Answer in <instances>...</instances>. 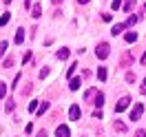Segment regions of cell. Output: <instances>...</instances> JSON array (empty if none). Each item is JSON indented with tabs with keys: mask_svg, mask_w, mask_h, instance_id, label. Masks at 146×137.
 I'll return each mask as SVG.
<instances>
[{
	"mask_svg": "<svg viewBox=\"0 0 146 137\" xmlns=\"http://www.w3.org/2000/svg\"><path fill=\"white\" fill-rule=\"evenodd\" d=\"M69 117H71L73 122H78V119H80V106H78V104H73L71 109H69Z\"/></svg>",
	"mask_w": 146,
	"mask_h": 137,
	"instance_id": "4",
	"label": "cell"
},
{
	"mask_svg": "<svg viewBox=\"0 0 146 137\" xmlns=\"http://www.w3.org/2000/svg\"><path fill=\"white\" fill-rule=\"evenodd\" d=\"M111 7H113L115 11H117V9H122V0H113V5H111Z\"/></svg>",
	"mask_w": 146,
	"mask_h": 137,
	"instance_id": "21",
	"label": "cell"
},
{
	"mask_svg": "<svg viewBox=\"0 0 146 137\" xmlns=\"http://www.w3.org/2000/svg\"><path fill=\"white\" fill-rule=\"evenodd\" d=\"M142 64H144V66H146V53L142 55Z\"/></svg>",
	"mask_w": 146,
	"mask_h": 137,
	"instance_id": "31",
	"label": "cell"
},
{
	"mask_svg": "<svg viewBox=\"0 0 146 137\" xmlns=\"http://www.w3.org/2000/svg\"><path fill=\"white\" fill-rule=\"evenodd\" d=\"M128 104H131V97H122V100L115 104V113H122V111L128 109Z\"/></svg>",
	"mask_w": 146,
	"mask_h": 137,
	"instance_id": "3",
	"label": "cell"
},
{
	"mask_svg": "<svg viewBox=\"0 0 146 137\" xmlns=\"http://www.w3.org/2000/svg\"><path fill=\"white\" fill-rule=\"evenodd\" d=\"M75 66H78V64H71V66H69V71H66V77H71V75H73V71H75Z\"/></svg>",
	"mask_w": 146,
	"mask_h": 137,
	"instance_id": "23",
	"label": "cell"
},
{
	"mask_svg": "<svg viewBox=\"0 0 146 137\" xmlns=\"http://www.w3.org/2000/svg\"><path fill=\"white\" fill-rule=\"evenodd\" d=\"M5 109H7V111H9V113H11V111L16 109V104H13V102H9V104H7V106H5Z\"/></svg>",
	"mask_w": 146,
	"mask_h": 137,
	"instance_id": "27",
	"label": "cell"
},
{
	"mask_svg": "<svg viewBox=\"0 0 146 137\" xmlns=\"http://www.w3.org/2000/svg\"><path fill=\"white\" fill-rule=\"evenodd\" d=\"M53 2H55V5H60V2H62V0H53Z\"/></svg>",
	"mask_w": 146,
	"mask_h": 137,
	"instance_id": "33",
	"label": "cell"
},
{
	"mask_svg": "<svg viewBox=\"0 0 146 137\" xmlns=\"http://www.w3.org/2000/svg\"><path fill=\"white\" fill-rule=\"evenodd\" d=\"M115 130H117V133H124V130H126V126H124L122 122H115Z\"/></svg>",
	"mask_w": 146,
	"mask_h": 137,
	"instance_id": "19",
	"label": "cell"
},
{
	"mask_svg": "<svg viewBox=\"0 0 146 137\" xmlns=\"http://www.w3.org/2000/svg\"><path fill=\"white\" fill-rule=\"evenodd\" d=\"M80 84H82V80H80V77H73L71 84H69V89H71V91H78V89H80Z\"/></svg>",
	"mask_w": 146,
	"mask_h": 137,
	"instance_id": "7",
	"label": "cell"
},
{
	"mask_svg": "<svg viewBox=\"0 0 146 137\" xmlns=\"http://www.w3.org/2000/svg\"><path fill=\"white\" fill-rule=\"evenodd\" d=\"M25 42V29H18L16 31V44H22Z\"/></svg>",
	"mask_w": 146,
	"mask_h": 137,
	"instance_id": "8",
	"label": "cell"
},
{
	"mask_svg": "<svg viewBox=\"0 0 146 137\" xmlns=\"http://www.w3.org/2000/svg\"><path fill=\"white\" fill-rule=\"evenodd\" d=\"M98 77H100L102 82L106 80V69H104V66H100V69H98Z\"/></svg>",
	"mask_w": 146,
	"mask_h": 137,
	"instance_id": "16",
	"label": "cell"
},
{
	"mask_svg": "<svg viewBox=\"0 0 146 137\" xmlns=\"http://www.w3.org/2000/svg\"><path fill=\"white\" fill-rule=\"evenodd\" d=\"M95 104H98V106H100V109H102V104H104V95H102L100 91L95 93Z\"/></svg>",
	"mask_w": 146,
	"mask_h": 137,
	"instance_id": "13",
	"label": "cell"
},
{
	"mask_svg": "<svg viewBox=\"0 0 146 137\" xmlns=\"http://www.w3.org/2000/svg\"><path fill=\"white\" fill-rule=\"evenodd\" d=\"M139 93H146V77H144V84L139 86Z\"/></svg>",
	"mask_w": 146,
	"mask_h": 137,
	"instance_id": "29",
	"label": "cell"
},
{
	"mask_svg": "<svg viewBox=\"0 0 146 137\" xmlns=\"http://www.w3.org/2000/svg\"><path fill=\"white\" fill-rule=\"evenodd\" d=\"M95 93H98V89H89V91H86V95H84V100H91V97H95Z\"/></svg>",
	"mask_w": 146,
	"mask_h": 137,
	"instance_id": "17",
	"label": "cell"
},
{
	"mask_svg": "<svg viewBox=\"0 0 146 137\" xmlns=\"http://www.w3.org/2000/svg\"><path fill=\"white\" fill-rule=\"evenodd\" d=\"M46 111H49V102H40V106H38V115H44Z\"/></svg>",
	"mask_w": 146,
	"mask_h": 137,
	"instance_id": "9",
	"label": "cell"
},
{
	"mask_svg": "<svg viewBox=\"0 0 146 137\" xmlns=\"http://www.w3.org/2000/svg\"><path fill=\"white\" fill-rule=\"evenodd\" d=\"M9 18H11V13H2V16H0V27H5V24L9 22Z\"/></svg>",
	"mask_w": 146,
	"mask_h": 137,
	"instance_id": "14",
	"label": "cell"
},
{
	"mask_svg": "<svg viewBox=\"0 0 146 137\" xmlns=\"http://www.w3.org/2000/svg\"><path fill=\"white\" fill-rule=\"evenodd\" d=\"M7 46H9V44H7V42H0V58L5 55V51H7Z\"/></svg>",
	"mask_w": 146,
	"mask_h": 137,
	"instance_id": "22",
	"label": "cell"
},
{
	"mask_svg": "<svg viewBox=\"0 0 146 137\" xmlns=\"http://www.w3.org/2000/svg\"><path fill=\"white\" fill-rule=\"evenodd\" d=\"M38 137H46V130H40V133H38Z\"/></svg>",
	"mask_w": 146,
	"mask_h": 137,
	"instance_id": "30",
	"label": "cell"
},
{
	"mask_svg": "<svg viewBox=\"0 0 146 137\" xmlns=\"http://www.w3.org/2000/svg\"><path fill=\"white\" fill-rule=\"evenodd\" d=\"M135 22H137V16H131V18H128L124 24H126V27H131V24H135Z\"/></svg>",
	"mask_w": 146,
	"mask_h": 137,
	"instance_id": "20",
	"label": "cell"
},
{
	"mask_svg": "<svg viewBox=\"0 0 146 137\" xmlns=\"http://www.w3.org/2000/svg\"><path fill=\"white\" fill-rule=\"evenodd\" d=\"M55 135L58 137H71V130H69V126H58L55 128Z\"/></svg>",
	"mask_w": 146,
	"mask_h": 137,
	"instance_id": "5",
	"label": "cell"
},
{
	"mask_svg": "<svg viewBox=\"0 0 146 137\" xmlns=\"http://www.w3.org/2000/svg\"><path fill=\"white\" fill-rule=\"evenodd\" d=\"M38 109V102L33 100V102H29V111H36Z\"/></svg>",
	"mask_w": 146,
	"mask_h": 137,
	"instance_id": "26",
	"label": "cell"
},
{
	"mask_svg": "<svg viewBox=\"0 0 146 137\" xmlns=\"http://www.w3.org/2000/svg\"><path fill=\"white\" fill-rule=\"evenodd\" d=\"M33 13H31V16H33V18H40V16H42V7H40V5H33Z\"/></svg>",
	"mask_w": 146,
	"mask_h": 137,
	"instance_id": "11",
	"label": "cell"
},
{
	"mask_svg": "<svg viewBox=\"0 0 146 137\" xmlns=\"http://www.w3.org/2000/svg\"><path fill=\"white\" fill-rule=\"evenodd\" d=\"M78 2H80V5H86V2H89V0H78Z\"/></svg>",
	"mask_w": 146,
	"mask_h": 137,
	"instance_id": "32",
	"label": "cell"
},
{
	"mask_svg": "<svg viewBox=\"0 0 146 137\" xmlns=\"http://www.w3.org/2000/svg\"><path fill=\"white\" fill-rule=\"evenodd\" d=\"M22 62H25V64H29V62H31V51H29V53H25V58H22Z\"/></svg>",
	"mask_w": 146,
	"mask_h": 137,
	"instance_id": "25",
	"label": "cell"
},
{
	"mask_svg": "<svg viewBox=\"0 0 146 137\" xmlns=\"http://www.w3.org/2000/svg\"><path fill=\"white\" fill-rule=\"evenodd\" d=\"M133 7H135V0H126V2L122 5V9L126 11V13H128V11H133Z\"/></svg>",
	"mask_w": 146,
	"mask_h": 137,
	"instance_id": "10",
	"label": "cell"
},
{
	"mask_svg": "<svg viewBox=\"0 0 146 137\" xmlns=\"http://www.w3.org/2000/svg\"><path fill=\"white\" fill-rule=\"evenodd\" d=\"M124 40H126V42H135V40H137V33H135V31H128L126 36H124Z\"/></svg>",
	"mask_w": 146,
	"mask_h": 137,
	"instance_id": "12",
	"label": "cell"
},
{
	"mask_svg": "<svg viewBox=\"0 0 146 137\" xmlns=\"http://www.w3.org/2000/svg\"><path fill=\"white\" fill-rule=\"evenodd\" d=\"M142 113H144V106H142V104H135V106H133V111H131V119H133V122H137V119L142 117Z\"/></svg>",
	"mask_w": 146,
	"mask_h": 137,
	"instance_id": "2",
	"label": "cell"
},
{
	"mask_svg": "<svg viewBox=\"0 0 146 137\" xmlns=\"http://www.w3.org/2000/svg\"><path fill=\"white\" fill-rule=\"evenodd\" d=\"M126 82H135V73L128 71V73H126Z\"/></svg>",
	"mask_w": 146,
	"mask_h": 137,
	"instance_id": "24",
	"label": "cell"
},
{
	"mask_svg": "<svg viewBox=\"0 0 146 137\" xmlns=\"http://www.w3.org/2000/svg\"><path fill=\"white\" fill-rule=\"evenodd\" d=\"M111 46L106 44V42H100V44H98V51H95V53H98V58H100V60H106V58H109V51Z\"/></svg>",
	"mask_w": 146,
	"mask_h": 137,
	"instance_id": "1",
	"label": "cell"
},
{
	"mask_svg": "<svg viewBox=\"0 0 146 137\" xmlns=\"http://www.w3.org/2000/svg\"><path fill=\"white\" fill-rule=\"evenodd\" d=\"M5 2H7V5H11V0H5Z\"/></svg>",
	"mask_w": 146,
	"mask_h": 137,
	"instance_id": "34",
	"label": "cell"
},
{
	"mask_svg": "<svg viewBox=\"0 0 146 137\" xmlns=\"http://www.w3.org/2000/svg\"><path fill=\"white\" fill-rule=\"evenodd\" d=\"M135 137H146V130H137V133H135Z\"/></svg>",
	"mask_w": 146,
	"mask_h": 137,
	"instance_id": "28",
	"label": "cell"
},
{
	"mask_svg": "<svg viewBox=\"0 0 146 137\" xmlns=\"http://www.w3.org/2000/svg\"><path fill=\"white\" fill-rule=\"evenodd\" d=\"M58 58H60V60H66V58H69V49H60V51H58Z\"/></svg>",
	"mask_w": 146,
	"mask_h": 137,
	"instance_id": "15",
	"label": "cell"
},
{
	"mask_svg": "<svg viewBox=\"0 0 146 137\" xmlns=\"http://www.w3.org/2000/svg\"><path fill=\"white\" fill-rule=\"evenodd\" d=\"M124 29H126V24H124V22H119V24H115V27L111 29V33H113V36H119Z\"/></svg>",
	"mask_w": 146,
	"mask_h": 137,
	"instance_id": "6",
	"label": "cell"
},
{
	"mask_svg": "<svg viewBox=\"0 0 146 137\" xmlns=\"http://www.w3.org/2000/svg\"><path fill=\"white\" fill-rule=\"evenodd\" d=\"M5 95H7V84H5V82H0V100H2Z\"/></svg>",
	"mask_w": 146,
	"mask_h": 137,
	"instance_id": "18",
	"label": "cell"
}]
</instances>
